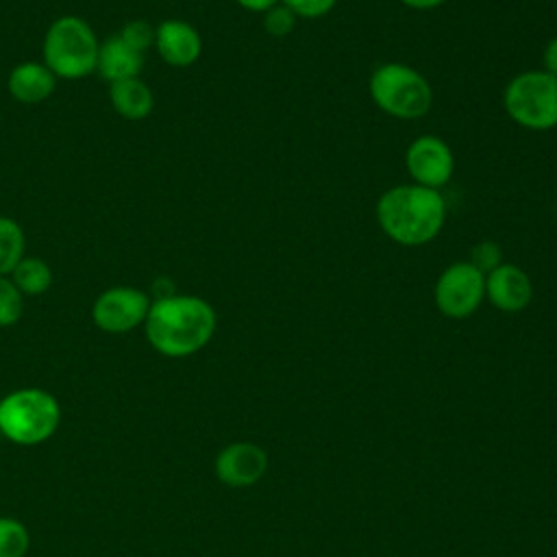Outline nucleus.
<instances>
[{"instance_id":"nucleus-1","label":"nucleus","mask_w":557,"mask_h":557,"mask_svg":"<svg viewBox=\"0 0 557 557\" xmlns=\"http://www.w3.org/2000/svg\"><path fill=\"white\" fill-rule=\"evenodd\" d=\"M218 326L215 309L194 294L152 298L144 331L148 344L163 357L181 359L202 350Z\"/></svg>"},{"instance_id":"nucleus-2","label":"nucleus","mask_w":557,"mask_h":557,"mask_svg":"<svg viewBox=\"0 0 557 557\" xmlns=\"http://www.w3.org/2000/svg\"><path fill=\"white\" fill-rule=\"evenodd\" d=\"M381 231L400 246H424L433 242L446 222V200L437 189L416 183L394 185L376 200Z\"/></svg>"},{"instance_id":"nucleus-3","label":"nucleus","mask_w":557,"mask_h":557,"mask_svg":"<svg viewBox=\"0 0 557 557\" xmlns=\"http://www.w3.org/2000/svg\"><path fill=\"white\" fill-rule=\"evenodd\" d=\"M59 422L61 405L41 387H20L0 398V433L17 446L48 442Z\"/></svg>"},{"instance_id":"nucleus-4","label":"nucleus","mask_w":557,"mask_h":557,"mask_svg":"<svg viewBox=\"0 0 557 557\" xmlns=\"http://www.w3.org/2000/svg\"><path fill=\"white\" fill-rule=\"evenodd\" d=\"M100 41L78 15H63L54 20L41 44V61L52 70L57 78L78 81L96 72Z\"/></svg>"},{"instance_id":"nucleus-5","label":"nucleus","mask_w":557,"mask_h":557,"mask_svg":"<svg viewBox=\"0 0 557 557\" xmlns=\"http://www.w3.org/2000/svg\"><path fill=\"white\" fill-rule=\"evenodd\" d=\"M372 102L396 120H420L431 111L433 89L424 74L398 61L381 63L368 78Z\"/></svg>"},{"instance_id":"nucleus-6","label":"nucleus","mask_w":557,"mask_h":557,"mask_svg":"<svg viewBox=\"0 0 557 557\" xmlns=\"http://www.w3.org/2000/svg\"><path fill=\"white\" fill-rule=\"evenodd\" d=\"M503 107L509 120L529 131L557 126V76L546 70L516 74L503 91Z\"/></svg>"},{"instance_id":"nucleus-7","label":"nucleus","mask_w":557,"mask_h":557,"mask_svg":"<svg viewBox=\"0 0 557 557\" xmlns=\"http://www.w3.org/2000/svg\"><path fill=\"white\" fill-rule=\"evenodd\" d=\"M433 300L437 311L450 320L470 318L485 300V274L470 261H455L440 272Z\"/></svg>"},{"instance_id":"nucleus-8","label":"nucleus","mask_w":557,"mask_h":557,"mask_svg":"<svg viewBox=\"0 0 557 557\" xmlns=\"http://www.w3.org/2000/svg\"><path fill=\"white\" fill-rule=\"evenodd\" d=\"M152 298L131 285H113L100 292L91 305L94 324L111 335L131 333L144 326Z\"/></svg>"},{"instance_id":"nucleus-9","label":"nucleus","mask_w":557,"mask_h":557,"mask_svg":"<svg viewBox=\"0 0 557 557\" xmlns=\"http://www.w3.org/2000/svg\"><path fill=\"white\" fill-rule=\"evenodd\" d=\"M405 168L416 185L442 189L455 172V154L437 135H420L405 150Z\"/></svg>"},{"instance_id":"nucleus-10","label":"nucleus","mask_w":557,"mask_h":557,"mask_svg":"<svg viewBox=\"0 0 557 557\" xmlns=\"http://www.w3.org/2000/svg\"><path fill=\"white\" fill-rule=\"evenodd\" d=\"M268 453L252 442H233L215 457V476L228 487H250L268 472Z\"/></svg>"},{"instance_id":"nucleus-11","label":"nucleus","mask_w":557,"mask_h":557,"mask_svg":"<svg viewBox=\"0 0 557 557\" xmlns=\"http://www.w3.org/2000/svg\"><path fill=\"white\" fill-rule=\"evenodd\" d=\"M485 298L505 313H518L533 300L531 276L516 263H500L485 274Z\"/></svg>"},{"instance_id":"nucleus-12","label":"nucleus","mask_w":557,"mask_h":557,"mask_svg":"<svg viewBox=\"0 0 557 557\" xmlns=\"http://www.w3.org/2000/svg\"><path fill=\"white\" fill-rule=\"evenodd\" d=\"M154 48L168 65L189 67L202 54V37L194 24L170 17L154 26Z\"/></svg>"},{"instance_id":"nucleus-13","label":"nucleus","mask_w":557,"mask_h":557,"mask_svg":"<svg viewBox=\"0 0 557 557\" xmlns=\"http://www.w3.org/2000/svg\"><path fill=\"white\" fill-rule=\"evenodd\" d=\"M57 81L59 78L44 61H24L9 72L7 89L17 102L39 104L52 96Z\"/></svg>"},{"instance_id":"nucleus-14","label":"nucleus","mask_w":557,"mask_h":557,"mask_svg":"<svg viewBox=\"0 0 557 557\" xmlns=\"http://www.w3.org/2000/svg\"><path fill=\"white\" fill-rule=\"evenodd\" d=\"M144 67V54L131 48L120 35L100 41L96 72L111 85L117 81L139 76Z\"/></svg>"},{"instance_id":"nucleus-15","label":"nucleus","mask_w":557,"mask_h":557,"mask_svg":"<svg viewBox=\"0 0 557 557\" xmlns=\"http://www.w3.org/2000/svg\"><path fill=\"white\" fill-rule=\"evenodd\" d=\"M109 100L113 111L131 122L146 120L154 109V94L139 76L109 85Z\"/></svg>"},{"instance_id":"nucleus-16","label":"nucleus","mask_w":557,"mask_h":557,"mask_svg":"<svg viewBox=\"0 0 557 557\" xmlns=\"http://www.w3.org/2000/svg\"><path fill=\"white\" fill-rule=\"evenodd\" d=\"M9 278L22 292V296H41L52 287V268L39 257H22L20 263L11 270Z\"/></svg>"},{"instance_id":"nucleus-17","label":"nucleus","mask_w":557,"mask_h":557,"mask_svg":"<svg viewBox=\"0 0 557 557\" xmlns=\"http://www.w3.org/2000/svg\"><path fill=\"white\" fill-rule=\"evenodd\" d=\"M24 255H26L24 228L13 218L0 215V276H9Z\"/></svg>"},{"instance_id":"nucleus-18","label":"nucleus","mask_w":557,"mask_h":557,"mask_svg":"<svg viewBox=\"0 0 557 557\" xmlns=\"http://www.w3.org/2000/svg\"><path fill=\"white\" fill-rule=\"evenodd\" d=\"M30 548L26 524L11 516H0V557H24Z\"/></svg>"},{"instance_id":"nucleus-19","label":"nucleus","mask_w":557,"mask_h":557,"mask_svg":"<svg viewBox=\"0 0 557 557\" xmlns=\"http://www.w3.org/2000/svg\"><path fill=\"white\" fill-rule=\"evenodd\" d=\"M24 313V296L9 276H0V329L13 326Z\"/></svg>"},{"instance_id":"nucleus-20","label":"nucleus","mask_w":557,"mask_h":557,"mask_svg":"<svg viewBox=\"0 0 557 557\" xmlns=\"http://www.w3.org/2000/svg\"><path fill=\"white\" fill-rule=\"evenodd\" d=\"M131 48H135L137 52H146L148 48L154 46V26L146 20H131L122 26V30L117 33Z\"/></svg>"},{"instance_id":"nucleus-21","label":"nucleus","mask_w":557,"mask_h":557,"mask_svg":"<svg viewBox=\"0 0 557 557\" xmlns=\"http://www.w3.org/2000/svg\"><path fill=\"white\" fill-rule=\"evenodd\" d=\"M296 22H298V17L285 4H281V2L263 13V28L272 37L289 35L294 30Z\"/></svg>"},{"instance_id":"nucleus-22","label":"nucleus","mask_w":557,"mask_h":557,"mask_svg":"<svg viewBox=\"0 0 557 557\" xmlns=\"http://www.w3.org/2000/svg\"><path fill=\"white\" fill-rule=\"evenodd\" d=\"M468 261H470L479 272L487 274V272H492L494 268H498V265L503 263V250H500V246H498L496 242L483 239V242H479V244L472 246Z\"/></svg>"},{"instance_id":"nucleus-23","label":"nucleus","mask_w":557,"mask_h":557,"mask_svg":"<svg viewBox=\"0 0 557 557\" xmlns=\"http://www.w3.org/2000/svg\"><path fill=\"white\" fill-rule=\"evenodd\" d=\"M296 17L302 20H318L326 13H331L337 4V0H281Z\"/></svg>"},{"instance_id":"nucleus-24","label":"nucleus","mask_w":557,"mask_h":557,"mask_svg":"<svg viewBox=\"0 0 557 557\" xmlns=\"http://www.w3.org/2000/svg\"><path fill=\"white\" fill-rule=\"evenodd\" d=\"M542 65H544L542 70L557 76V35L546 41V46L542 50Z\"/></svg>"},{"instance_id":"nucleus-25","label":"nucleus","mask_w":557,"mask_h":557,"mask_svg":"<svg viewBox=\"0 0 557 557\" xmlns=\"http://www.w3.org/2000/svg\"><path fill=\"white\" fill-rule=\"evenodd\" d=\"M244 11H250V13H265L268 9L276 7L281 0H235Z\"/></svg>"},{"instance_id":"nucleus-26","label":"nucleus","mask_w":557,"mask_h":557,"mask_svg":"<svg viewBox=\"0 0 557 557\" xmlns=\"http://www.w3.org/2000/svg\"><path fill=\"white\" fill-rule=\"evenodd\" d=\"M400 2L413 11H433V9L442 7L446 0H400Z\"/></svg>"}]
</instances>
